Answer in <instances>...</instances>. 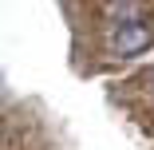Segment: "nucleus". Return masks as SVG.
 <instances>
[{"mask_svg": "<svg viewBox=\"0 0 154 150\" xmlns=\"http://www.w3.org/2000/svg\"><path fill=\"white\" fill-rule=\"evenodd\" d=\"M154 44V24L146 20H134V24H119L115 32H111V47L115 55H138Z\"/></svg>", "mask_w": 154, "mask_h": 150, "instance_id": "obj_1", "label": "nucleus"}, {"mask_svg": "<svg viewBox=\"0 0 154 150\" xmlns=\"http://www.w3.org/2000/svg\"><path fill=\"white\" fill-rule=\"evenodd\" d=\"M107 12H111V16H122V20H131V16H138V8H134V4H111ZM131 24H134V20H131Z\"/></svg>", "mask_w": 154, "mask_h": 150, "instance_id": "obj_2", "label": "nucleus"}]
</instances>
